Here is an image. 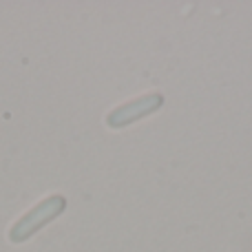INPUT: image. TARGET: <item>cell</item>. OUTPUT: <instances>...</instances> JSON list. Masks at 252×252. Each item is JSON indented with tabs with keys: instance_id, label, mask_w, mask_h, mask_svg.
Listing matches in <instances>:
<instances>
[{
	"instance_id": "obj_2",
	"label": "cell",
	"mask_w": 252,
	"mask_h": 252,
	"mask_svg": "<svg viewBox=\"0 0 252 252\" xmlns=\"http://www.w3.org/2000/svg\"><path fill=\"white\" fill-rule=\"evenodd\" d=\"M161 104H164V95H159V93H148V95L135 97V100L126 102V104L111 111V113L106 115V126H109V128H124V126L155 113Z\"/></svg>"
},
{
	"instance_id": "obj_1",
	"label": "cell",
	"mask_w": 252,
	"mask_h": 252,
	"mask_svg": "<svg viewBox=\"0 0 252 252\" xmlns=\"http://www.w3.org/2000/svg\"><path fill=\"white\" fill-rule=\"evenodd\" d=\"M66 208V199L62 195H51L44 201H40L38 206L29 210L25 217H20L9 230V241L13 244H22L27 241L33 232H38L42 226H47L51 219H56L58 215H62V210Z\"/></svg>"
}]
</instances>
